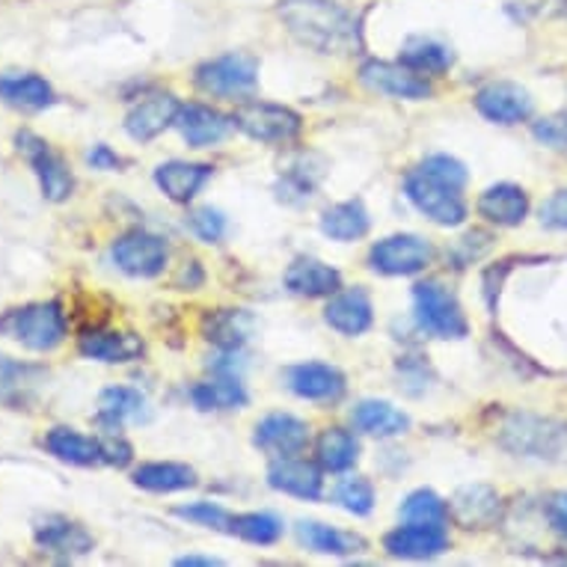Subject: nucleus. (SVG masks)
Here are the masks:
<instances>
[{
  "label": "nucleus",
  "instance_id": "f257e3e1",
  "mask_svg": "<svg viewBox=\"0 0 567 567\" xmlns=\"http://www.w3.org/2000/svg\"><path fill=\"white\" fill-rule=\"evenodd\" d=\"M277 16L300 45L318 54H351L360 45L357 19L336 0H282Z\"/></svg>",
  "mask_w": 567,
  "mask_h": 567
},
{
  "label": "nucleus",
  "instance_id": "f03ea898",
  "mask_svg": "<svg viewBox=\"0 0 567 567\" xmlns=\"http://www.w3.org/2000/svg\"><path fill=\"white\" fill-rule=\"evenodd\" d=\"M466 185V167L452 155H431L404 178V194L422 215L440 226H461L466 220V203L461 190Z\"/></svg>",
  "mask_w": 567,
  "mask_h": 567
},
{
  "label": "nucleus",
  "instance_id": "7ed1b4c3",
  "mask_svg": "<svg viewBox=\"0 0 567 567\" xmlns=\"http://www.w3.org/2000/svg\"><path fill=\"white\" fill-rule=\"evenodd\" d=\"M65 333H69V321H65L63 307L56 300L12 307L0 316V336L24 344L28 351H54L63 344Z\"/></svg>",
  "mask_w": 567,
  "mask_h": 567
},
{
  "label": "nucleus",
  "instance_id": "20e7f679",
  "mask_svg": "<svg viewBox=\"0 0 567 567\" xmlns=\"http://www.w3.org/2000/svg\"><path fill=\"white\" fill-rule=\"evenodd\" d=\"M499 446L523 457L558 461L567 455V422L535 413H512L499 429Z\"/></svg>",
  "mask_w": 567,
  "mask_h": 567
},
{
  "label": "nucleus",
  "instance_id": "39448f33",
  "mask_svg": "<svg viewBox=\"0 0 567 567\" xmlns=\"http://www.w3.org/2000/svg\"><path fill=\"white\" fill-rule=\"evenodd\" d=\"M413 303H416V318L422 330H429L437 339H464L470 333L466 316L452 291L437 282L425 279L413 289Z\"/></svg>",
  "mask_w": 567,
  "mask_h": 567
},
{
  "label": "nucleus",
  "instance_id": "423d86ee",
  "mask_svg": "<svg viewBox=\"0 0 567 567\" xmlns=\"http://www.w3.org/2000/svg\"><path fill=\"white\" fill-rule=\"evenodd\" d=\"M16 146L28 158L30 169L37 173L39 187H42V196L48 203H65L72 190H75V176L65 164V158L60 152L51 150V143L42 140L33 131H19L16 134Z\"/></svg>",
  "mask_w": 567,
  "mask_h": 567
},
{
  "label": "nucleus",
  "instance_id": "0eeeda50",
  "mask_svg": "<svg viewBox=\"0 0 567 567\" xmlns=\"http://www.w3.org/2000/svg\"><path fill=\"white\" fill-rule=\"evenodd\" d=\"M259 84V63L250 54H226L196 69V86L217 99H241Z\"/></svg>",
  "mask_w": 567,
  "mask_h": 567
},
{
  "label": "nucleus",
  "instance_id": "6e6552de",
  "mask_svg": "<svg viewBox=\"0 0 567 567\" xmlns=\"http://www.w3.org/2000/svg\"><path fill=\"white\" fill-rule=\"evenodd\" d=\"M233 122L259 143H289L300 134V116L282 104L247 102L233 113Z\"/></svg>",
  "mask_w": 567,
  "mask_h": 567
},
{
  "label": "nucleus",
  "instance_id": "1a4fd4ad",
  "mask_svg": "<svg viewBox=\"0 0 567 567\" xmlns=\"http://www.w3.org/2000/svg\"><path fill=\"white\" fill-rule=\"evenodd\" d=\"M434 259V247L419 235H390L372 247L369 261L378 274L386 277H413Z\"/></svg>",
  "mask_w": 567,
  "mask_h": 567
},
{
  "label": "nucleus",
  "instance_id": "9d476101",
  "mask_svg": "<svg viewBox=\"0 0 567 567\" xmlns=\"http://www.w3.org/2000/svg\"><path fill=\"white\" fill-rule=\"evenodd\" d=\"M111 256L122 274L150 279L158 277L161 270H164V265H167V244H164V238H158V235L134 229V233L122 235V238L113 241Z\"/></svg>",
  "mask_w": 567,
  "mask_h": 567
},
{
  "label": "nucleus",
  "instance_id": "9b49d317",
  "mask_svg": "<svg viewBox=\"0 0 567 567\" xmlns=\"http://www.w3.org/2000/svg\"><path fill=\"white\" fill-rule=\"evenodd\" d=\"M360 81H363V86H369L372 93L392 95V99H410V102L429 99V95L434 93L429 84V78L404 63L369 60V63L360 69Z\"/></svg>",
  "mask_w": 567,
  "mask_h": 567
},
{
  "label": "nucleus",
  "instance_id": "f8f14e48",
  "mask_svg": "<svg viewBox=\"0 0 567 567\" xmlns=\"http://www.w3.org/2000/svg\"><path fill=\"white\" fill-rule=\"evenodd\" d=\"M33 538H37V547L42 553L60 558V561L93 553V535L81 523L60 517V514H48V517L37 520Z\"/></svg>",
  "mask_w": 567,
  "mask_h": 567
},
{
  "label": "nucleus",
  "instance_id": "ddd939ff",
  "mask_svg": "<svg viewBox=\"0 0 567 567\" xmlns=\"http://www.w3.org/2000/svg\"><path fill=\"white\" fill-rule=\"evenodd\" d=\"M383 547L392 558H410V561L434 558L449 547L446 526L443 523H408V526L390 532L383 538Z\"/></svg>",
  "mask_w": 567,
  "mask_h": 567
},
{
  "label": "nucleus",
  "instance_id": "4468645a",
  "mask_svg": "<svg viewBox=\"0 0 567 567\" xmlns=\"http://www.w3.org/2000/svg\"><path fill=\"white\" fill-rule=\"evenodd\" d=\"M252 443L274 457H295L307 449L309 425L303 419L289 416V413H274V416H265L256 425Z\"/></svg>",
  "mask_w": 567,
  "mask_h": 567
},
{
  "label": "nucleus",
  "instance_id": "2eb2a0df",
  "mask_svg": "<svg viewBox=\"0 0 567 567\" xmlns=\"http://www.w3.org/2000/svg\"><path fill=\"white\" fill-rule=\"evenodd\" d=\"M182 111V104L173 99L169 93H152L146 99H140L134 107L125 116V131H128L131 140H137V143H150L158 134L169 128V125H176V116Z\"/></svg>",
  "mask_w": 567,
  "mask_h": 567
},
{
  "label": "nucleus",
  "instance_id": "dca6fc26",
  "mask_svg": "<svg viewBox=\"0 0 567 567\" xmlns=\"http://www.w3.org/2000/svg\"><path fill=\"white\" fill-rule=\"evenodd\" d=\"M48 372L42 365L21 363L7 353H0V408L24 410L37 401Z\"/></svg>",
  "mask_w": 567,
  "mask_h": 567
},
{
  "label": "nucleus",
  "instance_id": "f3484780",
  "mask_svg": "<svg viewBox=\"0 0 567 567\" xmlns=\"http://www.w3.org/2000/svg\"><path fill=\"white\" fill-rule=\"evenodd\" d=\"M475 107H478L484 120L499 122V125H517V122L532 116L529 93L523 86L508 84V81H496V84H487L484 90H478Z\"/></svg>",
  "mask_w": 567,
  "mask_h": 567
},
{
  "label": "nucleus",
  "instance_id": "a211bd4d",
  "mask_svg": "<svg viewBox=\"0 0 567 567\" xmlns=\"http://www.w3.org/2000/svg\"><path fill=\"white\" fill-rule=\"evenodd\" d=\"M176 128L182 131V137L187 140V146L194 150H205V146H217L233 134L235 122L233 116H224L215 107L205 104H185L176 116Z\"/></svg>",
  "mask_w": 567,
  "mask_h": 567
},
{
  "label": "nucleus",
  "instance_id": "6ab92c4d",
  "mask_svg": "<svg viewBox=\"0 0 567 567\" xmlns=\"http://www.w3.org/2000/svg\"><path fill=\"white\" fill-rule=\"evenodd\" d=\"M324 321L342 336H363L374 321L372 300L363 289H339L327 303Z\"/></svg>",
  "mask_w": 567,
  "mask_h": 567
},
{
  "label": "nucleus",
  "instance_id": "aec40b11",
  "mask_svg": "<svg viewBox=\"0 0 567 567\" xmlns=\"http://www.w3.org/2000/svg\"><path fill=\"white\" fill-rule=\"evenodd\" d=\"M286 289L298 298H333L342 289V274L318 259H295L286 270Z\"/></svg>",
  "mask_w": 567,
  "mask_h": 567
},
{
  "label": "nucleus",
  "instance_id": "412c9836",
  "mask_svg": "<svg viewBox=\"0 0 567 567\" xmlns=\"http://www.w3.org/2000/svg\"><path fill=\"white\" fill-rule=\"evenodd\" d=\"M289 390L307 401H333L344 392V374L324 363H300L286 372Z\"/></svg>",
  "mask_w": 567,
  "mask_h": 567
},
{
  "label": "nucleus",
  "instance_id": "4be33fe9",
  "mask_svg": "<svg viewBox=\"0 0 567 567\" xmlns=\"http://www.w3.org/2000/svg\"><path fill=\"white\" fill-rule=\"evenodd\" d=\"M54 86L48 84L42 75L33 72H10L0 75V102L10 104L16 111L39 113L54 104Z\"/></svg>",
  "mask_w": 567,
  "mask_h": 567
},
{
  "label": "nucleus",
  "instance_id": "5701e85b",
  "mask_svg": "<svg viewBox=\"0 0 567 567\" xmlns=\"http://www.w3.org/2000/svg\"><path fill=\"white\" fill-rule=\"evenodd\" d=\"M268 484L274 491L289 493L298 499H318L324 478L321 470L309 461H298V457H277V464H270Z\"/></svg>",
  "mask_w": 567,
  "mask_h": 567
},
{
  "label": "nucleus",
  "instance_id": "b1692460",
  "mask_svg": "<svg viewBox=\"0 0 567 567\" xmlns=\"http://www.w3.org/2000/svg\"><path fill=\"white\" fill-rule=\"evenodd\" d=\"M478 215L487 220V224L496 226H520L529 215V196L526 190L517 185H493L487 187L478 199Z\"/></svg>",
  "mask_w": 567,
  "mask_h": 567
},
{
  "label": "nucleus",
  "instance_id": "393cba45",
  "mask_svg": "<svg viewBox=\"0 0 567 567\" xmlns=\"http://www.w3.org/2000/svg\"><path fill=\"white\" fill-rule=\"evenodd\" d=\"M212 178L208 164H196V161H167L155 169V185L173 199V203H190L205 182Z\"/></svg>",
  "mask_w": 567,
  "mask_h": 567
},
{
  "label": "nucleus",
  "instance_id": "a878e982",
  "mask_svg": "<svg viewBox=\"0 0 567 567\" xmlns=\"http://www.w3.org/2000/svg\"><path fill=\"white\" fill-rule=\"evenodd\" d=\"M78 351L84 353L86 360H99V363H131L143 353V342L137 336L120 333V330H90L81 336Z\"/></svg>",
  "mask_w": 567,
  "mask_h": 567
},
{
  "label": "nucleus",
  "instance_id": "bb28decb",
  "mask_svg": "<svg viewBox=\"0 0 567 567\" xmlns=\"http://www.w3.org/2000/svg\"><path fill=\"white\" fill-rule=\"evenodd\" d=\"M150 416L146 410V399L131 386H111L99 395V413L95 422L104 431H120L125 422H140V419Z\"/></svg>",
  "mask_w": 567,
  "mask_h": 567
},
{
  "label": "nucleus",
  "instance_id": "cd10ccee",
  "mask_svg": "<svg viewBox=\"0 0 567 567\" xmlns=\"http://www.w3.org/2000/svg\"><path fill=\"white\" fill-rule=\"evenodd\" d=\"M45 449L56 461L72 466H99L104 464L102 440H93L75 429H51L45 437Z\"/></svg>",
  "mask_w": 567,
  "mask_h": 567
},
{
  "label": "nucleus",
  "instance_id": "c85d7f7f",
  "mask_svg": "<svg viewBox=\"0 0 567 567\" xmlns=\"http://www.w3.org/2000/svg\"><path fill=\"white\" fill-rule=\"evenodd\" d=\"M452 514H455V520L466 529H473V526H487V523L496 517L499 512V496L493 487L487 484H466L461 491L452 496V503H449Z\"/></svg>",
  "mask_w": 567,
  "mask_h": 567
},
{
  "label": "nucleus",
  "instance_id": "c756f323",
  "mask_svg": "<svg viewBox=\"0 0 567 567\" xmlns=\"http://www.w3.org/2000/svg\"><path fill=\"white\" fill-rule=\"evenodd\" d=\"M353 425L372 437H399L410 429V416L401 413L399 408H392L390 401L365 399L353 408Z\"/></svg>",
  "mask_w": 567,
  "mask_h": 567
},
{
  "label": "nucleus",
  "instance_id": "7c9ffc66",
  "mask_svg": "<svg viewBox=\"0 0 567 567\" xmlns=\"http://www.w3.org/2000/svg\"><path fill=\"white\" fill-rule=\"evenodd\" d=\"M300 544L312 553H324V556H351V553H363L365 540L353 532L333 529L324 523H300L298 526Z\"/></svg>",
  "mask_w": 567,
  "mask_h": 567
},
{
  "label": "nucleus",
  "instance_id": "2f4dec72",
  "mask_svg": "<svg viewBox=\"0 0 567 567\" xmlns=\"http://www.w3.org/2000/svg\"><path fill=\"white\" fill-rule=\"evenodd\" d=\"M321 233L333 241H357L369 233V212L360 199L330 205L321 215Z\"/></svg>",
  "mask_w": 567,
  "mask_h": 567
},
{
  "label": "nucleus",
  "instance_id": "473e14b6",
  "mask_svg": "<svg viewBox=\"0 0 567 567\" xmlns=\"http://www.w3.org/2000/svg\"><path fill=\"white\" fill-rule=\"evenodd\" d=\"M134 484L150 493H178L194 487L196 473L187 464H173V461H155L134 470Z\"/></svg>",
  "mask_w": 567,
  "mask_h": 567
},
{
  "label": "nucleus",
  "instance_id": "72a5a7b5",
  "mask_svg": "<svg viewBox=\"0 0 567 567\" xmlns=\"http://www.w3.org/2000/svg\"><path fill=\"white\" fill-rule=\"evenodd\" d=\"M316 457L318 466L327 473H344L357 464L360 457V443L353 437L351 431L342 429H327L316 443Z\"/></svg>",
  "mask_w": 567,
  "mask_h": 567
},
{
  "label": "nucleus",
  "instance_id": "f704fd0d",
  "mask_svg": "<svg viewBox=\"0 0 567 567\" xmlns=\"http://www.w3.org/2000/svg\"><path fill=\"white\" fill-rule=\"evenodd\" d=\"M252 330V318L241 309H220L215 316L205 318V336L215 344L226 348V351H235L247 342V336Z\"/></svg>",
  "mask_w": 567,
  "mask_h": 567
},
{
  "label": "nucleus",
  "instance_id": "c9c22d12",
  "mask_svg": "<svg viewBox=\"0 0 567 567\" xmlns=\"http://www.w3.org/2000/svg\"><path fill=\"white\" fill-rule=\"evenodd\" d=\"M190 399L199 410H235L247 404V392L233 378H220V381L196 383L190 390Z\"/></svg>",
  "mask_w": 567,
  "mask_h": 567
},
{
  "label": "nucleus",
  "instance_id": "e433bc0d",
  "mask_svg": "<svg viewBox=\"0 0 567 567\" xmlns=\"http://www.w3.org/2000/svg\"><path fill=\"white\" fill-rule=\"evenodd\" d=\"M401 63L416 69L422 75H440L452 65V54L446 45H440L434 39H410L401 54Z\"/></svg>",
  "mask_w": 567,
  "mask_h": 567
},
{
  "label": "nucleus",
  "instance_id": "4c0bfd02",
  "mask_svg": "<svg viewBox=\"0 0 567 567\" xmlns=\"http://www.w3.org/2000/svg\"><path fill=\"white\" fill-rule=\"evenodd\" d=\"M226 529L233 532L235 538L261 544V547L277 544L282 538V520L274 517V514H238V517H229Z\"/></svg>",
  "mask_w": 567,
  "mask_h": 567
},
{
  "label": "nucleus",
  "instance_id": "58836bf2",
  "mask_svg": "<svg viewBox=\"0 0 567 567\" xmlns=\"http://www.w3.org/2000/svg\"><path fill=\"white\" fill-rule=\"evenodd\" d=\"M401 517L408 523H446L449 505L434 491H416L401 505Z\"/></svg>",
  "mask_w": 567,
  "mask_h": 567
},
{
  "label": "nucleus",
  "instance_id": "ea45409f",
  "mask_svg": "<svg viewBox=\"0 0 567 567\" xmlns=\"http://www.w3.org/2000/svg\"><path fill=\"white\" fill-rule=\"evenodd\" d=\"M333 496L344 512L357 514V517H365L374 508V487L365 478H360V475L342 478V482L336 484Z\"/></svg>",
  "mask_w": 567,
  "mask_h": 567
},
{
  "label": "nucleus",
  "instance_id": "a19ab883",
  "mask_svg": "<svg viewBox=\"0 0 567 567\" xmlns=\"http://www.w3.org/2000/svg\"><path fill=\"white\" fill-rule=\"evenodd\" d=\"M176 517L190 523H199V526H208V529H226L229 526V514L215 503H194L176 508Z\"/></svg>",
  "mask_w": 567,
  "mask_h": 567
},
{
  "label": "nucleus",
  "instance_id": "79ce46f5",
  "mask_svg": "<svg viewBox=\"0 0 567 567\" xmlns=\"http://www.w3.org/2000/svg\"><path fill=\"white\" fill-rule=\"evenodd\" d=\"M187 224H190L194 235H199L208 244H217L226 235V217L215 208H196L194 215L187 217Z\"/></svg>",
  "mask_w": 567,
  "mask_h": 567
},
{
  "label": "nucleus",
  "instance_id": "37998d69",
  "mask_svg": "<svg viewBox=\"0 0 567 567\" xmlns=\"http://www.w3.org/2000/svg\"><path fill=\"white\" fill-rule=\"evenodd\" d=\"M532 134L547 143L553 150H567V116L565 113H556V116H547V120L535 122Z\"/></svg>",
  "mask_w": 567,
  "mask_h": 567
},
{
  "label": "nucleus",
  "instance_id": "c03bdc74",
  "mask_svg": "<svg viewBox=\"0 0 567 567\" xmlns=\"http://www.w3.org/2000/svg\"><path fill=\"white\" fill-rule=\"evenodd\" d=\"M99 440H102V449H104V464L116 466V470L131 464L134 452H131L128 443L120 437V431H104Z\"/></svg>",
  "mask_w": 567,
  "mask_h": 567
},
{
  "label": "nucleus",
  "instance_id": "a18cd8bd",
  "mask_svg": "<svg viewBox=\"0 0 567 567\" xmlns=\"http://www.w3.org/2000/svg\"><path fill=\"white\" fill-rule=\"evenodd\" d=\"M540 224L547 229H567V190H556L540 205Z\"/></svg>",
  "mask_w": 567,
  "mask_h": 567
},
{
  "label": "nucleus",
  "instance_id": "49530a36",
  "mask_svg": "<svg viewBox=\"0 0 567 567\" xmlns=\"http://www.w3.org/2000/svg\"><path fill=\"white\" fill-rule=\"evenodd\" d=\"M547 517L553 523V529L567 540V493H556L547 505Z\"/></svg>",
  "mask_w": 567,
  "mask_h": 567
},
{
  "label": "nucleus",
  "instance_id": "de8ad7c7",
  "mask_svg": "<svg viewBox=\"0 0 567 567\" xmlns=\"http://www.w3.org/2000/svg\"><path fill=\"white\" fill-rule=\"evenodd\" d=\"M86 164L93 169H120L125 167V161L111 150V146H95L90 155H86Z\"/></svg>",
  "mask_w": 567,
  "mask_h": 567
},
{
  "label": "nucleus",
  "instance_id": "09e8293b",
  "mask_svg": "<svg viewBox=\"0 0 567 567\" xmlns=\"http://www.w3.org/2000/svg\"><path fill=\"white\" fill-rule=\"evenodd\" d=\"M176 565L178 567H194V565L212 567V565H224V561H220V558H212V556H182V558H176Z\"/></svg>",
  "mask_w": 567,
  "mask_h": 567
}]
</instances>
